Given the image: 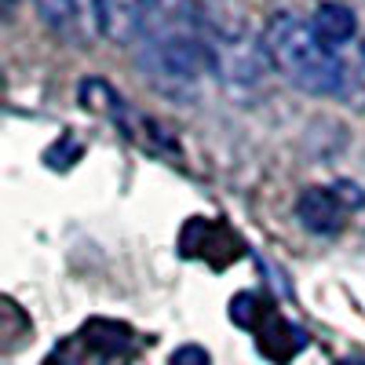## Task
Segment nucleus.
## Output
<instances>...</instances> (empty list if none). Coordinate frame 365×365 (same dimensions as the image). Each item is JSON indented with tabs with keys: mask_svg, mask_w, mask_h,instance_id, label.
<instances>
[{
	"mask_svg": "<svg viewBox=\"0 0 365 365\" xmlns=\"http://www.w3.org/2000/svg\"><path fill=\"white\" fill-rule=\"evenodd\" d=\"M135 63L146 81L172 99H187L197 91L201 73L208 70V55L201 41V22L194 4L165 8L154 15L150 29L135 44Z\"/></svg>",
	"mask_w": 365,
	"mask_h": 365,
	"instance_id": "nucleus-1",
	"label": "nucleus"
},
{
	"mask_svg": "<svg viewBox=\"0 0 365 365\" xmlns=\"http://www.w3.org/2000/svg\"><path fill=\"white\" fill-rule=\"evenodd\" d=\"M197 22H201L208 70L230 91L259 84L270 55H267L263 37L245 19V11L230 4V0H205V4H197Z\"/></svg>",
	"mask_w": 365,
	"mask_h": 365,
	"instance_id": "nucleus-2",
	"label": "nucleus"
},
{
	"mask_svg": "<svg viewBox=\"0 0 365 365\" xmlns=\"http://www.w3.org/2000/svg\"><path fill=\"white\" fill-rule=\"evenodd\" d=\"M263 44L270 55V66L289 84H296L299 91H311V96H332V91H340L344 63L314 34L311 19L278 11L263 29Z\"/></svg>",
	"mask_w": 365,
	"mask_h": 365,
	"instance_id": "nucleus-3",
	"label": "nucleus"
},
{
	"mask_svg": "<svg viewBox=\"0 0 365 365\" xmlns=\"http://www.w3.org/2000/svg\"><path fill=\"white\" fill-rule=\"evenodd\" d=\"M81 103H84V110H96V113L110 117L113 125H120V132H125L128 139H135L143 150H154V154H161V150L172 146L168 135L154 125V120H150L146 113H139V110H132V106L120 99L113 88H106L103 81H84V84H81Z\"/></svg>",
	"mask_w": 365,
	"mask_h": 365,
	"instance_id": "nucleus-4",
	"label": "nucleus"
},
{
	"mask_svg": "<svg viewBox=\"0 0 365 365\" xmlns=\"http://www.w3.org/2000/svg\"><path fill=\"white\" fill-rule=\"evenodd\" d=\"M347 190H351L347 182H340V187H307V190L299 194V201H296L299 223L307 227L311 234H318V237L340 234L344 223H347L351 205L358 208L365 201L361 194H347Z\"/></svg>",
	"mask_w": 365,
	"mask_h": 365,
	"instance_id": "nucleus-5",
	"label": "nucleus"
},
{
	"mask_svg": "<svg viewBox=\"0 0 365 365\" xmlns=\"http://www.w3.org/2000/svg\"><path fill=\"white\" fill-rule=\"evenodd\" d=\"M96 4V26L110 44H139L150 29L154 15L161 11V0H91Z\"/></svg>",
	"mask_w": 365,
	"mask_h": 365,
	"instance_id": "nucleus-6",
	"label": "nucleus"
},
{
	"mask_svg": "<svg viewBox=\"0 0 365 365\" xmlns=\"http://www.w3.org/2000/svg\"><path fill=\"white\" fill-rule=\"evenodd\" d=\"M256 347L274 365H285V361H292L303 347H307V336H303V329H296L292 322H285L282 314L270 311L263 318V325L256 329Z\"/></svg>",
	"mask_w": 365,
	"mask_h": 365,
	"instance_id": "nucleus-7",
	"label": "nucleus"
},
{
	"mask_svg": "<svg viewBox=\"0 0 365 365\" xmlns=\"http://www.w3.org/2000/svg\"><path fill=\"white\" fill-rule=\"evenodd\" d=\"M311 26H314V34L336 51L340 44H347L354 34H358V22H354V11L347 4H336V0H325V4L314 8L311 15Z\"/></svg>",
	"mask_w": 365,
	"mask_h": 365,
	"instance_id": "nucleus-8",
	"label": "nucleus"
},
{
	"mask_svg": "<svg viewBox=\"0 0 365 365\" xmlns=\"http://www.w3.org/2000/svg\"><path fill=\"white\" fill-rule=\"evenodd\" d=\"M267 314H270L267 299L256 296V292H237V296L230 299V322L241 325V329H252V332H256Z\"/></svg>",
	"mask_w": 365,
	"mask_h": 365,
	"instance_id": "nucleus-9",
	"label": "nucleus"
},
{
	"mask_svg": "<svg viewBox=\"0 0 365 365\" xmlns=\"http://www.w3.org/2000/svg\"><path fill=\"white\" fill-rule=\"evenodd\" d=\"M34 4H37L44 26L58 29V34H63V29H70L73 19H77V0H34Z\"/></svg>",
	"mask_w": 365,
	"mask_h": 365,
	"instance_id": "nucleus-10",
	"label": "nucleus"
},
{
	"mask_svg": "<svg viewBox=\"0 0 365 365\" xmlns=\"http://www.w3.org/2000/svg\"><path fill=\"white\" fill-rule=\"evenodd\" d=\"M168 365H212V358H208V351H205V347L187 344V347H179V351L172 354V361H168Z\"/></svg>",
	"mask_w": 365,
	"mask_h": 365,
	"instance_id": "nucleus-11",
	"label": "nucleus"
},
{
	"mask_svg": "<svg viewBox=\"0 0 365 365\" xmlns=\"http://www.w3.org/2000/svg\"><path fill=\"white\" fill-rule=\"evenodd\" d=\"M336 365H365V358H344V361H336Z\"/></svg>",
	"mask_w": 365,
	"mask_h": 365,
	"instance_id": "nucleus-12",
	"label": "nucleus"
},
{
	"mask_svg": "<svg viewBox=\"0 0 365 365\" xmlns=\"http://www.w3.org/2000/svg\"><path fill=\"white\" fill-rule=\"evenodd\" d=\"M4 4H8V8H15V0H4Z\"/></svg>",
	"mask_w": 365,
	"mask_h": 365,
	"instance_id": "nucleus-13",
	"label": "nucleus"
}]
</instances>
